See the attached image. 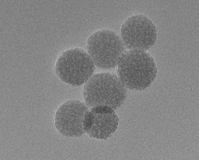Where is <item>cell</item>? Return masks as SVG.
<instances>
[{
    "instance_id": "obj_4",
    "label": "cell",
    "mask_w": 199,
    "mask_h": 160,
    "mask_svg": "<svg viewBox=\"0 0 199 160\" xmlns=\"http://www.w3.org/2000/svg\"><path fill=\"white\" fill-rule=\"evenodd\" d=\"M86 48L95 65L105 69L117 66L119 58L126 49L121 38L108 29L98 31L91 35Z\"/></svg>"
},
{
    "instance_id": "obj_3",
    "label": "cell",
    "mask_w": 199,
    "mask_h": 160,
    "mask_svg": "<svg viewBox=\"0 0 199 160\" xmlns=\"http://www.w3.org/2000/svg\"><path fill=\"white\" fill-rule=\"evenodd\" d=\"M95 68L92 59L86 51L79 48L62 52L54 67L57 76L63 82L74 86L86 83Z\"/></svg>"
},
{
    "instance_id": "obj_6",
    "label": "cell",
    "mask_w": 199,
    "mask_h": 160,
    "mask_svg": "<svg viewBox=\"0 0 199 160\" xmlns=\"http://www.w3.org/2000/svg\"><path fill=\"white\" fill-rule=\"evenodd\" d=\"M89 110L80 101H67L57 111L55 125L62 135L67 137H78L85 132L83 128L85 117Z\"/></svg>"
},
{
    "instance_id": "obj_7",
    "label": "cell",
    "mask_w": 199,
    "mask_h": 160,
    "mask_svg": "<svg viewBox=\"0 0 199 160\" xmlns=\"http://www.w3.org/2000/svg\"><path fill=\"white\" fill-rule=\"evenodd\" d=\"M113 111L109 107L98 106L94 107L86 115L83 122L85 132L90 137L105 139L110 130L111 117Z\"/></svg>"
},
{
    "instance_id": "obj_2",
    "label": "cell",
    "mask_w": 199,
    "mask_h": 160,
    "mask_svg": "<svg viewBox=\"0 0 199 160\" xmlns=\"http://www.w3.org/2000/svg\"><path fill=\"white\" fill-rule=\"evenodd\" d=\"M117 66V75L126 88L142 89L152 81L155 63L151 56L145 51H125L119 58Z\"/></svg>"
},
{
    "instance_id": "obj_1",
    "label": "cell",
    "mask_w": 199,
    "mask_h": 160,
    "mask_svg": "<svg viewBox=\"0 0 199 160\" xmlns=\"http://www.w3.org/2000/svg\"><path fill=\"white\" fill-rule=\"evenodd\" d=\"M127 92L117 75L105 72L92 75L85 84L83 94L89 108L106 106L114 109L123 102Z\"/></svg>"
},
{
    "instance_id": "obj_5",
    "label": "cell",
    "mask_w": 199,
    "mask_h": 160,
    "mask_svg": "<svg viewBox=\"0 0 199 160\" xmlns=\"http://www.w3.org/2000/svg\"><path fill=\"white\" fill-rule=\"evenodd\" d=\"M121 33L123 42L128 50H146L155 43L157 29L152 21L141 14L130 17L122 25Z\"/></svg>"
}]
</instances>
